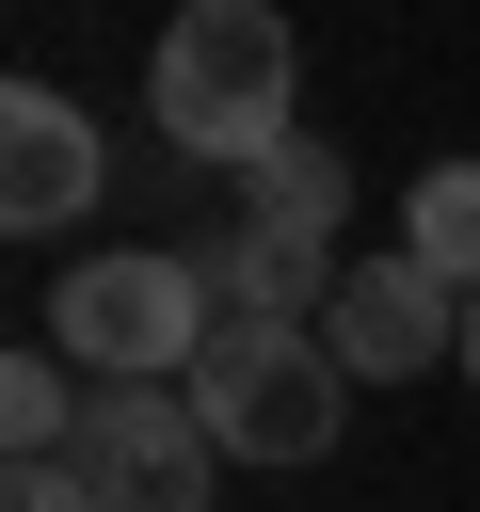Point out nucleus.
<instances>
[{
	"instance_id": "obj_3",
	"label": "nucleus",
	"mask_w": 480,
	"mask_h": 512,
	"mask_svg": "<svg viewBox=\"0 0 480 512\" xmlns=\"http://www.w3.org/2000/svg\"><path fill=\"white\" fill-rule=\"evenodd\" d=\"M176 400L208 416L224 464H320V448L352 432V368L320 352V320H224Z\"/></svg>"
},
{
	"instance_id": "obj_1",
	"label": "nucleus",
	"mask_w": 480,
	"mask_h": 512,
	"mask_svg": "<svg viewBox=\"0 0 480 512\" xmlns=\"http://www.w3.org/2000/svg\"><path fill=\"white\" fill-rule=\"evenodd\" d=\"M288 96H304V32H288L272 0H176L160 48H144V128H160L176 160L256 176V160L288 144Z\"/></svg>"
},
{
	"instance_id": "obj_5",
	"label": "nucleus",
	"mask_w": 480,
	"mask_h": 512,
	"mask_svg": "<svg viewBox=\"0 0 480 512\" xmlns=\"http://www.w3.org/2000/svg\"><path fill=\"white\" fill-rule=\"evenodd\" d=\"M320 352H336L352 384H416V368H448V352H464V288H448V272H416V256L384 240V256H352V272H336Z\"/></svg>"
},
{
	"instance_id": "obj_4",
	"label": "nucleus",
	"mask_w": 480,
	"mask_h": 512,
	"mask_svg": "<svg viewBox=\"0 0 480 512\" xmlns=\"http://www.w3.org/2000/svg\"><path fill=\"white\" fill-rule=\"evenodd\" d=\"M64 464L96 480V512H208V480H224V448H208V416L176 384H96Z\"/></svg>"
},
{
	"instance_id": "obj_12",
	"label": "nucleus",
	"mask_w": 480,
	"mask_h": 512,
	"mask_svg": "<svg viewBox=\"0 0 480 512\" xmlns=\"http://www.w3.org/2000/svg\"><path fill=\"white\" fill-rule=\"evenodd\" d=\"M448 368H464V384H480V288H464V352H448Z\"/></svg>"
},
{
	"instance_id": "obj_9",
	"label": "nucleus",
	"mask_w": 480,
	"mask_h": 512,
	"mask_svg": "<svg viewBox=\"0 0 480 512\" xmlns=\"http://www.w3.org/2000/svg\"><path fill=\"white\" fill-rule=\"evenodd\" d=\"M80 416H96V384H80L48 336H32V352H0V448H16V464H64V448H80Z\"/></svg>"
},
{
	"instance_id": "obj_7",
	"label": "nucleus",
	"mask_w": 480,
	"mask_h": 512,
	"mask_svg": "<svg viewBox=\"0 0 480 512\" xmlns=\"http://www.w3.org/2000/svg\"><path fill=\"white\" fill-rule=\"evenodd\" d=\"M336 240H272V224H224L208 240V288H224V320H320L336 304Z\"/></svg>"
},
{
	"instance_id": "obj_11",
	"label": "nucleus",
	"mask_w": 480,
	"mask_h": 512,
	"mask_svg": "<svg viewBox=\"0 0 480 512\" xmlns=\"http://www.w3.org/2000/svg\"><path fill=\"white\" fill-rule=\"evenodd\" d=\"M0 512H96V480H80V464H16V480H0Z\"/></svg>"
},
{
	"instance_id": "obj_8",
	"label": "nucleus",
	"mask_w": 480,
	"mask_h": 512,
	"mask_svg": "<svg viewBox=\"0 0 480 512\" xmlns=\"http://www.w3.org/2000/svg\"><path fill=\"white\" fill-rule=\"evenodd\" d=\"M224 224H272V240H336V224H352V160H336L320 128H288V144L240 176V208H224Z\"/></svg>"
},
{
	"instance_id": "obj_10",
	"label": "nucleus",
	"mask_w": 480,
	"mask_h": 512,
	"mask_svg": "<svg viewBox=\"0 0 480 512\" xmlns=\"http://www.w3.org/2000/svg\"><path fill=\"white\" fill-rule=\"evenodd\" d=\"M400 256L448 272V288H480V160H432V176L400 192Z\"/></svg>"
},
{
	"instance_id": "obj_6",
	"label": "nucleus",
	"mask_w": 480,
	"mask_h": 512,
	"mask_svg": "<svg viewBox=\"0 0 480 512\" xmlns=\"http://www.w3.org/2000/svg\"><path fill=\"white\" fill-rule=\"evenodd\" d=\"M96 192H112L96 112L64 80H0V224L16 240H64V224H96Z\"/></svg>"
},
{
	"instance_id": "obj_2",
	"label": "nucleus",
	"mask_w": 480,
	"mask_h": 512,
	"mask_svg": "<svg viewBox=\"0 0 480 512\" xmlns=\"http://www.w3.org/2000/svg\"><path fill=\"white\" fill-rule=\"evenodd\" d=\"M224 336L208 240H128V256H64L48 272V352L96 384H192V352Z\"/></svg>"
}]
</instances>
